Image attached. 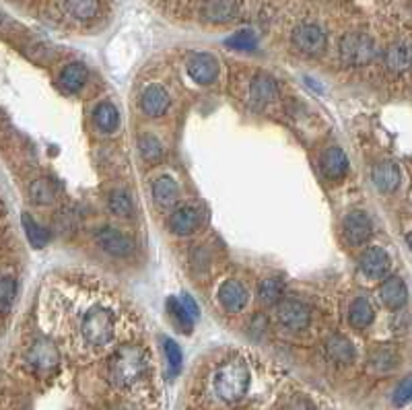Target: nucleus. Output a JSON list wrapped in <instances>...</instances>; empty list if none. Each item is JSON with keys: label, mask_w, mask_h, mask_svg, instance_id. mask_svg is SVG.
I'll return each mask as SVG.
<instances>
[{"label": "nucleus", "mask_w": 412, "mask_h": 410, "mask_svg": "<svg viewBox=\"0 0 412 410\" xmlns=\"http://www.w3.org/2000/svg\"><path fill=\"white\" fill-rule=\"evenodd\" d=\"M147 367L149 363L143 348L132 344L122 346L110 359V367H108L110 381L116 387H130L147 373Z\"/></svg>", "instance_id": "nucleus-1"}, {"label": "nucleus", "mask_w": 412, "mask_h": 410, "mask_svg": "<svg viewBox=\"0 0 412 410\" xmlns=\"http://www.w3.org/2000/svg\"><path fill=\"white\" fill-rule=\"evenodd\" d=\"M250 369L241 359H233L225 365L219 367V371L215 373V391L219 394L221 400L233 404L239 402L247 389H250Z\"/></svg>", "instance_id": "nucleus-2"}, {"label": "nucleus", "mask_w": 412, "mask_h": 410, "mask_svg": "<svg viewBox=\"0 0 412 410\" xmlns=\"http://www.w3.org/2000/svg\"><path fill=\"white\" fill-rule=\"evenodd\" d=\"M81 334L87 340V344L95 348L108 346L116 336V319L114 313L106 307H93L87 311L81 324Z\"/></svg>", "instance_id": "nucleus-3"}, {"label": "nucleus", "mask_w": 412, "mask_h": 410, "mask_svg": "<svg viewBox=\"0 0 412 410\" xmlns=\"http://www.w3.org/2000/svg\"><path fill=\"white\" fill-rule=\"evenodd\" d=\"M338 52H340V60L346 67H365L373 62L379 54L375 40L367 34H346L340 40Z\"/></svg>", "instance_id": "nucleus-4"}, {"label": "nucleus", "mask_w": 412, "mask_h": 410, "mask_svg": "<svg viewBox=\"0 0 412 410\" xmlns=\"http://www.w3.org/2000/svg\"><path fill=\"white\" fill-rule=\"evenodd\" d=\"M276 322L289 332H303L311 324V309L299 299H284L276 305Z\"/></svg>", "instance_id": "nucleus-5"}, {"label": "nucleus", "mask_w": 412, "mask_h": 410, "mask_svg": "<svg viewBox=\"0 0 412 410\" xmlns=\"http://www.w3.org/2000/svg\"><path fill=\"white\" fill-rule=\"evenodd\" d=\"M95 241L106 254H110L114 258H128L136 248L134 239L128 233H124V231H120V229H116L112 225H106V227L97 229Z\"/></svg>", "instance_id": "nucleus-6"}, {"label": "nucleus", "mask_w": 412, "mask_h": 410, "mask_svg": "<svg viewBox=\"0 0 412 410\" xmlns=\"http://www.w3.org/2000/svg\"><path fill=\"white\" fill-rule=\"evenodd\" d=\"M342 235L344 241L352 248H361L365 245L371 235H373V223L371 217L365 210H352L344 217L342 221Z\"/></svg>", "instance_id": "nucleus-7"}, {"label": "nucleus", "mask_w": 412, "mask_h": 410, "mask_svg": "<svg viewBox=\"0 0 412 410\" xmlns=\"http://www.w3.org/2000/svg\"><path fill=\"white\" fill-rule=\"evenodd\" d=\"M293 44L299 52L307 54V56H319L326 52L328 46V38L324 34V29L315 23H301L295 32H293Z\"/></svg>", "instance_id": "nucleus-8"}, {"label": "nucleus", "mask_w": 412, "mask_h": 410, "mask_svg": "<svg viewBox=\"0 0 412 410\" xmlns=\"http://www.w3.org/2000/svg\"><path fill=\"white\" fill-rule=\"evenodd\" d=\"M27 363L40 373H50L60 365V352L50 338H38L27 350Z\"/></svg>", "instance_id": "nucleus-9"}, {"label": "nucleus", "mask_w": 412, "mask_h": 410, "mask_svg": "<svg viewBox=\"0 0 412 410\" xmlns=\"http://www.w3.org/2000/svg\"><path fill=\"white\" fill-rule=\"evenodd\" d=\"M200 223H202V213H200V208L194 206V204H184V206H178V208L171 213V217H169V221H167V227H169V231H171L173 235H178V237H188V235H192V233L200 227Z\"/></svg>", "instance_id": "nucleus-10"}, {"label": "nucleus", "mask_w": 412, "mask_h": 410, "mask_svg": "<svg viewBox=\"0 0 412 410\" xmlns=\"http://www.w3.org/2000/svg\"><path fill=\"white\" fill-rule=\"evenodd\" d=\"M188 75L198 85H213L219 79V60L206 52L194 54L188 60Z\"/></svg>", "instance_id": "nucleus-11"}, {"label": "nucleus", "mask_w": 412, "mask_h": 410, "mask_svg": "<svg viewBox=\"0 0 412 410\" xmlns=\"http://www.w3.org/2000/svg\"><path fill=\"white\" fill-rule=\"evenodd\" d=\"M359 268L365 276L369 278H385L389 268H391V260L389 254L383 248H369L363 252L361 260H359Z\"/></svg>", "instance_id": "nucleus-12"}, {"label": "nucleus", "mask_w": 412, "mask_h": 410, "mask_svg": "<svg viewBox=\"0 0 412 410\" xmlns=\"http://www.w3.org/2000/svg\"><path fill=\"white\" fill-rule=\"evenodd\" d=\"M348 157L340 147H328L319 157V169L326 180L338 182L348 173Z\"/></svg>", "instance_id": "nucleus-13"}, {"label": "nucleus", "mask_w": 412, "mask_h": 410, "mask_svg": "<svg viewBox=\"0 0 412 410\" xmlns=\"http://www.w3.org/2000/svg\"><path fill=\"white\" fill-rule=\"evenodd\" d=\"M169 95L161 85H149L141 93V110L149 118H161L169 110Z\"/></svg>", "instance_id": "nucleus-14"}, {"label": "nucleus", "mask_w": 412, "mask_h": 410, "mask_svg": "<svg viewBox=\"0 0 412 410\" xmlns=\"http://www.w3.org/2000/svg\"><path fill=\"white\" fill-rule=\"evenodd\" d=\"M219 303L227 313H239L247 305V291L239 280H225L219 287Z\"/></svg>", "instance_id": "nucleus-15"}, {"label": "nucleus", "mask_w": 412, "mask_h": 410, "mask_svg": "<svg viewBox=\"0 0 412 410\" xmlns=\"http://www.w3.org/2000/svg\"><path fill=\"white\" fill-rule=\"evenodd\" d=\"M324 352H326L328 361L334 363V365H338V367L350 365L354 361V357H356L354 344L346 336H342V334H332L326 340V344H324Z\"/></svg>", "instance_id": "nucleus-16"}, {"label": "nucleus", "mask_w": 412, "mask_h": 410, "mask_svg": "<svg viewBox=\"0 0 412 410\" xmlns=\"http://www.w3.org/2000/svg\"><path fill=\"white\" fill-rule=\"evenodd\" d=\"M239 15V7L235 0H204L202 5V17L208 23L225 25L235 21Z\"/></svg>", "instance_id": "nucleus-17"}, {"label": "nucleus", "mask_w": 412, "mask_h": 410, "mask_svg": "<svg viewBox=\"0 0 412 410\" xmlns=\"http://www.w3.org/2000/svg\"><path fill=\"white\" fill-rule=\"evenodd\" d=\"M278 97V87H276V81L270 77V75H256L254 81H252V87H250V101L252 106L256 108H266L270 106L274 99Z\"/></svg>", "instance_id": "nucleus-18"}, {"label": "nucleus", "mask_w": 412, "mask_h": 410, "mask_svg": "<svg viewBox=\"0 0 412 410\" xmlns=\"http://www.w3.org/2000/svg\"><path fill=\"white\" fill-rule=\"evenodd\" d=\"M379 297L383 301L385 307L398 311L406 305L408 301V289L404 285V280L400 276H387L383 282H381V289H379Z\"/></svg>", "instance_id": "nucleus-19"}, {"label": "nucleus", "mask_w": 412, "mask_h": 410, "mask_svg": "<svg viewBox=\"0 0 412 410\" xmlns=\"http://www.w3.org/2000/svg\"><path fill=\"white\" fill-rule=\"evenodd\" d=\"M371 180H373V184L379 192H393L400 186L402 173H400V167L393 161H381L373 167Z\"/></svg>", "instance_id": "nucleus-20"}, {"label": "nucleus", "mask_w": 412, "mask_h": 410, "mask_svg": "<svg viewBox=\"0 0 412 410\" xmlns=\"http://www.w3.org/2000/svg\"><path fill=\"white\" fill-rule=\"evenodd\" d=\"M87 77H89V71H87V67L83 62H71L60 71L58 87L64 93H77V91H81L85 87Z\"/></svg>", "instance_id": "nucleus-21"}, {"label": "nucleus", "mask_w": 412, "mask_h": 410, "mask_svg": "<svg viewBox=\"0 0 412 410\" xmlns=\"http://www.w3.org/2000/svg\"><path fill=\"white\" fill-rule=\"evenodd\" d=\"M153 198L157 202V206L161 208H171L178 204L180 200V186L173 178L163 176L153 184Z\"/></svg>", "instance_id": "nucleus-22"}, {"label": "nucleus", "mask_w": 412, "mask_h": 410, "mask_svg": "<svg viewBox=\"0 0 412 410\" xmlns=\"http://www.w3.org/2000/svg\"><path fill=\"white\" fill-rule=\"evenodd\" d=\"M375 319V311L369 299L365 297H356L350 307H348V322L354 330H365L373 324Z\"/></svg>", "instance_id": "nucleus-23"}, {"label": "nucleus", "mask_w": 412, "mask_h": 410, "mask_svg": "<svg viewBox=\"0 0 412 410\" xmlns=\"http://www.w3.org/2000/svg\"><path fill=\"white\" fill-rule=\"evenodd\" d=\"M93 122L101 132L114 134L120 128V112H118V108L114 104L104 101L93 110Z\"/></svg>", "instance_id": "nucleus-24"}, {"label": "nucleus", "mask_w": 412, "mask_h": 410, "mask_svg": "<svg viewBox=\"0 0 412 410\" xmlns=\"http://www.w3.org/2000/svg\"><path fill=\"white\" fill-rule=\"evenodd\" d=\"M400 365V352L393 346H377L369 357V367L375 373H389Z\"/></svg>", "instance_id": "nucleus-25"}, {"label": "nucleus", "mask_w": 412, "mask_h": 410, "mask_svg": "<svg viewBox=\"0 0 412 410\" xmlns=\"http://www.w3.org/2000/svg\"><path fill=\"white\" fill-rule=\"evenodd\" d=\"M56 196H58V184L52 182L50 178H40L29 186V198L34 204L48 206L56 200Z\"/></svg>", "instance_id": "nucleus-26"}, {"label": "nucleus", "mask_w": 412, "mask_h": 410, "mask_svg": "<svg viewBox=\"0 0 412 410\" xmlns=\"http://www.w3.org/2000/svg\"><path fill=\"white\" fill-rule=\"evenodd\" d=\"M108 206H110L112 215H116L120 219H132L136 215V204L126 190H114L108 198Z\"/></svg>", "instance_id": "nucleus-27"}, {"label": "nucleus", "mask_w": 412, "mask_h": 410, "mask_svg": "<svg viewBox=\"0 0 412 410\" xmlns=\"http://www.w3.org/2000/svg\"><path fill=\"white\" fill-rule=\"evenodd\" d=\"M385 67L391 73H406L410 67V48L408 44H393L385 50Z\"/></svg>", "instance_id": "nucleus-28"}, {"label": "nucleus", "mask_w": 412, "mask_h": 410, "mask_svg": "<svg viewBox=\"0 0 412 410\" xmlns=\"http://www.w3.org/2000/svg\"><path fill=\"white\" fill-rule=\"evenodd\" d=\"M282 293H284V285L280 278H264L258 285V301L262 305H278L282 301Z\"/></svg>", "instance_id": "nucleus-29"}, {"label": "nucleus", "mask_w": 412, "mask_h": 410, "mask_svg": "<svg viewBox=\"0 0 412 410\" xmlns=\"http://www.w3.org/2000/svg\"><path fill=\"white\" fill-rule=\"evenodd\" d=\"M23 229H25V233H27V239H29V243L34 245V248H46L48 243H50V239H52V235H50V231L44 227V225H40L29 213H25L23 215Z\"/></svg>", "instance_id": "nucleus-30"}, {"label": "nucleus", "mask_w": 412, "mask_h": 410, "mask_svg": "<svg viewBox=\"0 0 412 410\" xmlns=\"http://www.w3.org/2000/svg\"><path fill=\"white\" fill-rule=\"evenodd\" d=\"M64 7L75 19L89 21L99 13V0H64Z\"/></svg>", "instance_id": "nucleus-31"}, {"label": "nucleus", "mask_w": 412, "mask_h": 410, "mask_svg": "<svg viewBox=\"0 0 412 410\" xmlns=\"http://www.w3.org/2000/svg\"><path fill=\"white\" fill-rule=\"evenodd\" d=\"M138 151H141V155H143V159H145L147 163H157V161H161V159H163V153H165L161 141H159L157 136L149 134V132H145V134L138 138Z\"/></svg>", "instance_id": "nucleus-32"}, {"label": "nucleus", "mask_w": 412, "mask_h": 410, "mask_svg": "<svg viewBox=\"0 0 412 410\" xmlns=\"http://www.w3.org/2000/svg\"><path fill=\"white\" fill-rule=\"evenodd\" d=\"M167 311H169V315L173 317V322L180 326V328H184V330H192L194 328V317L186 311V307L182 305V301L178 299V297H169L167 299Z\"/></svg>", "instance_id": "nucleus-33"}, {"label": "nucleus", "mask_w": 412, "mask_h": 410, "mask_svg": "<svg viewBox=\"0 0 412 410\" xmlns=\"http://www.w3.org/2000/svg\"><path fill=\"white\" fill-rule=\"evenodd\" d=\"M17 297V282L11 276H0V313H7Z\"/></svg>", "instance_id": "nucleus-34"}, {"label": "nucleus", "mask_w": 412, "mask_h": 410, "mask_svg": "<svg viewBox=\"0 0 412 410\" xmlns=\"http://www.w3.org/2000/svg\"><path fill=\"white\" fill-rule=\"evenodd\" d=\"M165 357H167V365L171 367V373H178L180 367H182V361H184V354H182V348L175 340L167 338L165 340Z\"/></svg>", "instance_id": "nucleus-35"}, {"label": "nucleus", "mask_w": 412, "mask_h": 410, "mask_svg": "<svg viewBox=\"0 0 412 410\" xmlns=\"http://www.w3.org/2000/svg\"><path fill=\"white\" fill-rule=\"evenodd\" d=\"M227 44H229L231 48H237V50H252V48L256 46V36H254L252 32L243 29V32L235 34Z\"/></svg>", "instance_id": "nucleus-36"}, {"label": "nucleus", "mask_w": 412, "mask_h": 410, "mask_svg": "<svg viewBox=\"0 0 412 410\" xmlns=\"http://www.w3.org/2000/svg\"><path fill=\"white\" fill-rule=\"evenodd\" d=\"M393 402H396L398 406H404V404L410 402V379H408V377L402 379V383L398 385V389H396V394H393Z\"/></svg>", "instance_id": "nucleus-37"}, {"label": "nucleus", "mask_w": 412, "mask_h": 410, "mask_svg": "<svg viewBox=\"0 0 412 410\" xmlns=\"http://www.w3.org/2000/svg\"><path fill=\"white\" fill-rule=\"evenodd\" d=\"M282 410H315V408H313L311 402H307V400H303V398H295V400L287 402V404L282 406Z\"/></svg>", "instance_id": "nucleus-38"}, {"label": "nucleus", "mask_w": 412, "mask_h": 410, "mask_svg": "<svg viewBox=\"0 0 412 410\" xmlns=\"http://www.w3.org/2000/svg\"><path fill=\"white\" fill-rule=\"evenodd\" d=\"M180 301H182V305L186 307V311H188V313H190V315L196 319V317H198V305H196V301H194L190 295H182V297H180Z\"/></svg>", "instance_id": "nucleus-39"}]
</instances>
